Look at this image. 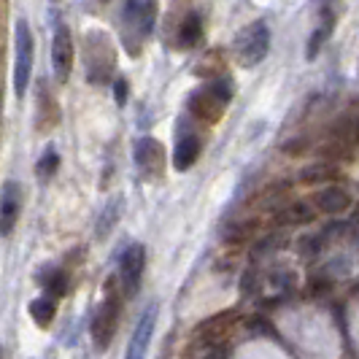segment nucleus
Wrapping results in <instances>:
<instances>
[{"instance_id": "obj_1", "label": "nucleus", "mask_w": 359, "mask_h": 359, "mask_svg": "<svg viewBox=\"0 0 359 359\" xmlns=\"http://www.w3.org/2000/svg\"><path fill=\"white\" fill-rule=\"evenodd\" d=\"M230 100H233V79L224 76V79H216V81L195 92L189 97V111L205 122H214L222 116V111L227 108Z\"/></svg>"}, {"instance_id": "obj_2", "label": "nucleus", "mask_w": 359, "mask_h": 359, "mask_svg": "<svg viewBox=\"0 0 359 359\" xmlns=\"http://www.w3.org/2000/svg\"><path fill=\"white\" fill-rule=\"evenodd\" d=\"M270 52V27L259 19V22H252L241 36L235 38V54H238V62L246 65V68H254L259 65Z\"/></svg>"}, {"instance_id": "obj_3", "label": "nucleus", "mask_w": 359, "mask_h": 359, "mask_svg": "<svg viewBox=\"0 0 359 359\" xmlns=\"http://www.w3.org/2000/svg\"><path fill=\"white\" fill-rule=\"evenodd\" d=\"M33 57H36V41L30 33V25L25 19L17 22V62H14V95L19 100L27 95V84L33 76Z\"/></svg>"}, {"instance_id": "obj_4", "label": "nucleus", "mask_w": 359, "mask_h": 359, "mask_svg": "<svg viewBox=\"0 0 359 359\" xmlns=\"http://www.w3.org/2000/svg\"><path fill=\"white\" fill-rule=\"evenodd\" d=\"M116 316H119V303L114 297H106L100 306L95 308L90 322V335L92 343L97 346V351H106L111 338H114V330H116Z\"/></svg>"}, {"instance_id": "obj_5", "label": "nucleus", "mask_w": 359, "mask_h": 359, "mask_svg": "<svg viewBox=\"0 0 359 359\" xmlns=\"http://www.w3.org/2000/svg\"><path fill=\"white\" fill-rule=\"evenodd\" d=\"M73 68V36L71 27L65 22L54 25L52 36V71L57 76V81H68Z\"/></svg>"}, {"instance_id": "obj_6", "label": "nucleus", "mask_w": 359, "mask_h": 359, "mask_svg": "<svg viewBox=\"0 0 359 359\" xmlns=\"http://www.w3.org/2000/svg\"><path fill=\"white\" fill-rule=\"evenodd\" d=\"M144 268H146V249L141 243H133L127 246L122 257H119V281H122V289H125L127 297H133L138 287H141V278H144Z\"/></svg>"}, {"instance_id": "obj_7", "label": "nucleus", "mask_w": 359, "mask_h": 359, "mask_svg": "<svg viewBox=\"0 0 359 359\" xmlns=\"http://www.w3.org/2000/svg\"><path fill=\"white\" fill-rule=\"evenodd\" d=\"M157 3L154 0H130L125 6V27L135 38H146L154 30Z\"/></svg>"}, {"instance_id": "obj_8", "label": "nucleus", "mask_w": 359, "mask_h": 359, "mask_svg": "<svg viewBox=\"0 0 359 359\" xmlns=\"http://www.w3.org/2000/svg\"><path fill=\"white\" fill-rule=\"evenodd\" d=\"M154 327H157V306H149L141 313V319L133 330V338H130V346H127L125 359H144L146 351H149V343H151V335H154Z\"/></svg>"}, {"instance_id": "obj_9", "label": "nucleus", "mask_w": 359, "mask_h": 359, "mask_svg": "<svg viewBox=\"0 0 359 359\" xmlns=\"http://www.w3.org/2000/svg\"><path fill=\"white\" fill-rule=\"evenodd\" d=\"M22 214V187L17 181H6L0 195V235H11Z\"/></svg>"}, {"instance_id": "obj_10", "label": "nucleus", "mask_w": 359, "mask_h": 359, "mask_svg": "<svg viewBox=\"0 0 359 359\" xmlns=\"http://www.w3.org/2000/svg\"><path fill=\"white\" fill-rule=\"evenodd\" d=\"M133 160L138 165V170L144 176H157L162 170V162H165V154H162V144L154 141V138H141L135 144V154Z\"/></svg>"}, {"instance_id": "obj_11", "label": "nucleus", "mask_w": 359, "mask_h": 359, "mask_svg": "<svg viewBox=\"0 0 359 359\" xmlns=\"http://www.w3.org/2000/svg\"><path fill=\"white\" fill-rule=\"evenodd\" d=\"M316 208L327 216H341L351 208V198H348V192L343 187L330 184V187H324L322 192L316 195Z\"/></svg>"}, {"instance_id": "obj_12", "label": "nucleus", "mask_w": 359, "mask_h": 359, "mask_svg": "<svg viewBox=\"0 0 359 359\" xmlns=\"http://www.w3.org/2000/svg\"><path fill=\"white\" fill-rule=\"evenodd\" d=\"M200 157V138L195 133H184L179 141H176V151H173V165L176 170H189L195 160Z\"/></svg>"}, {"instance_id": "obj_13", "label": "nucleus", "mask_w": 359, "mask_h": 359, "mask_svg": "<svg viewBox=\"0 0 359 359\" xmlns=\"http://www.w3.org/2000/svg\"><path fill=\"white\" fill-rule=\"evenodd\" d=\"M316 205L313 203H308V200H294V203H289L287 208L281 211L278 216V222L281 224H289V227H300V224H311L313 222V216H316Z\"/></svg>"}, {"instance_id": "obj_14", "label": "nucleus", "mask_w": 359, "mask_h": 359, "mask_svg": "<svg viewBox=\"0 0 359 359\" xmlns=\"http://www.w3.org/2000/svg\"><path fill=\"white\" fill-rule=\"evenodd\" d=\"M332 27H335V17H332V11H330V6H322V25L311 33L308 38V46H306V57L308 60H313L316 54L322 52V46L327 43V38L332 33Z\"/></svg>"}, {"instance_id": "obj_15", "label": "nucleus", "mask_w": 359, "mask_h": 359, "mask_svg": "<svg viewBox=\"0 0 359 359\" xmlns=\"http://www.w3.org/2000/svg\"><path fill=\"white\" fill-rule=\"evenodd\" d=\"M200 38H203V19L200 14H187L179 25V46L192 49V46H198Z\"/></svg>"}, {"instance_id": "obj_16", "label": "nucleus", "mask_w": 359, "mask_h": 359, "mask_svg": "<svg viewBox=\"0 0 359 359\" xmlns=\"http://www.w3.org/2000/svg\"><path fill=\"white\" fill-rule=\"evenodd\" d=\"M332 135L341 141V144H354L359 138V116L357 114H346L341 116L335 125H332Z\"/></svg>"}, {"instance_id": "obj_17", "label": "nucleus", "mask_w": 359, "mask_h": 359, "mask_svg": "<svg viewBox=\"0 0 359 359\" xmlns=\"http://www.w3.org/2000/svg\"><path fill=\"white\" fill-rule=\"evenodd\" d=\"M119 211H122V200H111L106 205V211L100 216V222H97V238L103 241L114 227H116V222H119Z\"/></svg>"}, {"instance_id": "obj_18", "label": "nucleus", "mask_w": 359, "mask_h": 359, "mask_svg": "<svg viewBox=\"0 0 359 359\" xmlns=\"http://www.w3.org/2000/svg\"><path fill=\"white\" fill-rule=\"evenodd\" d=\"M57 168H60V154L54 151V149H46L43 154H41V160L36 165V176L41 184H46V181L52 179L54 173H57Z\"/></svg>"}, {"instance_id": "obj_19", "label": "nucleus", "mask_w": 359, "mask_h": 359, "mask_svg": "<svg viewBox=\"0 0 359 359\" xmlns=\"http://www.w3.org/2000/svg\"><path fill=\"white\" fill-rule=\"evenodd\" d=\"M41 284L46 287V297L57 300V297H62V294H65V289H68V278H65V273H62V270L52 268L49 270V278H41Z\"/></svg>"}, {"instance_id": "obj_20", "label": "nucleus", "mask_w": 359, "mask_h": 359, "mask_svg": "<svg viewBox=\"0 0 359 359\" xmlns=\"http://www.w3.org/2000/svg\"><path fill=\"white\" fill-rule=\"evenodd\" d=\"M54 311H57V306H54L52 297H38V300L30 303V313H33V319H36L41 327H46V324L52 322Z\"/></svg>"}, {"instance_id": "obj_21", "label": "nucleus", "mask_w": 359, "mask_h": 359, "mask_svg": "<svg viewBox=\"0 0 359 359\" xmlns=\"http://www.w3.org/2000/svg\"><path fill=\"white\" fill-rule=\"evenodd\" d=\"M303 184H324V181L332 179V168L330 165H308L300 173Z\"/></svg>"}, {"instance_id": "obj_22", "label": "nucleus", "mask_w": 359, "mask_h": 359, "mask_svg": "<svg viewBox=\"0 0 359 359\" xmlns=\"http://www.w3.org/2000/svg\"><path fill=\"white\" fill-rule=\"evenodd\" d=\"M324 235H306V238H300V254L308 257V259H313V257H319L324 252Z\"/></svg>"}, {"instance_id": "obj_23", "label": "nucleus", "mask_w": 359, "mask_h": 359, "mask_svg": "<svg viewBox=\"0 0 359 359\" xmlns=\"http://www.w3.org/2000/svg\"><path fill=\"white\" fill-rule=\"evenodd\" d=\"M332 289H335L332 278H330V276H324V273H316V276H311V281H308V292H311L313 297H327Z\"/></svg>"}, {"instance_id": "obj_24", "label": "nucleus", "mask_w": 359, "mask_h": 359, "mask_svg": "<svg viewBox=\"0 0 359 359\" xmlns=\"http://www.w3.org/2000/svg\"><path fill=\"white\" fill-rule=\"evenodd\" d=\"M348 227L351 224H346V222H330L327 227L322 230V235H324V241H330V238H346V233H348Z\"/></svg>"}, {"instance_id": "obj_25", "label": "nucleus", "mask_w": 359, "mask_h": 359, "mask_svg": "<svg viewBox=\"0 0 359 359\" xmlns=\"http://www.w3.org/2000/svg\"><path fill=\"white\" fill-rule=\"evenodd\" d=\"M351 222H354V224H357V227H359V205H357V208H354V214H351Z\"/></svg>"}, {"instance_id": "obj_26", "label": "nucleus", "mask_w": 359, "mask_h": 359, "mask_svg": "<svg viewBox=\"0 0 359 359\" xmlns=\"http://www.w3.org/2000/svg\"><path fill=\"white\" fill-rule=\"evenodd\" d=\"M357 292H359V284H357Z\"/></svg>"}]
</instances>
